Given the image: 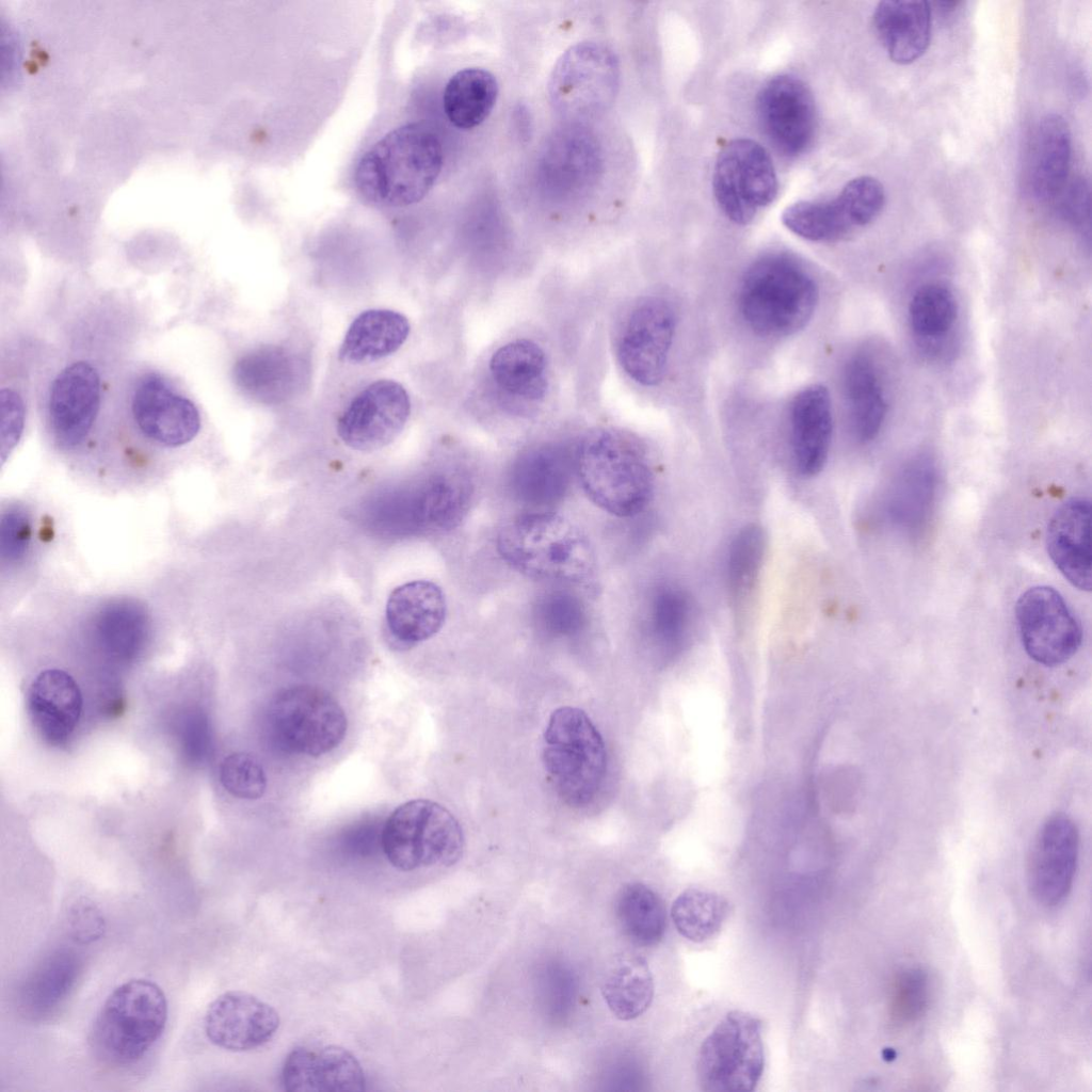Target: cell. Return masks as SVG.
Masks as SVG:
<instances>
[{
	"mask_svg": "<svg viewBox=\"0 0 1092 1092\" xmlns=\"http://www.w3.org/2000/svg\"><path fill=\"white\" fill-rule=\"evenodd\" d=\"M66 928L75 942L89 944L103 935L106 920L99 908L92 900L81 897L68 906Z\"/></svg>",
	"mask_w": 1092,
	"mask_h": 1092,
	"instance_id": "obj_50",
	"label": "cell"
},
{
	"mask_svg": "<svg viewBox=\"0 0 1092 1092\" xmlns=\"http://www.w3.org/2000/svg\"><path fill=\"white\" fill-rule=\"evenodd\" d=\"M407 319L390 309H369L349 326L339 350L341 360L352 364L375 362L396 352L410 334Z\"/></svg>",
	"mask_w": 1092,
	"mask_h": 1092,
	"instance_id": "obj_31",
	"label": "cell"
},
{
	"mask_svg": "<svg viewBox=\"0 0 1092 1092\" xmlns=\"http://www.w3.org/2000/svg\"><path fill=\"white\" fill-rule=\"evenodd\" d=\"M756 111L764 133L778 152L797 157L812 144L817 124L815 100L800 78L778 75L768 80L758 92Z\"/></svg>",
	"mask_w": 1092,
	"mask_h": 1092,
	"instance_id": "obj_14",
	"label": "cell"
},
{
	"mask_svg": "<svg viewBox=\"0 0 1092 1092\" xmlns=\"http://www.w3.org/2000/svg\"><path fill=\"white\" fill-rule=\"evenodd\" d=\"M675 326L674 310L662 299L648 298L632 310L619 344V359L633 381L655 386L663 380Z\"/></svg>",
	"mask_w": 1092,
	"mask_h": 1092,
	"instance_id": "obj_15",
	"label": "cell"
},
{
	"mask_svg": "<svg viewBox=\"0 0 1092 1092\" xmlns=\"http://www.w3.org/2000/svg\"><path fill=\"white\" fill-rule=\"evenodd\" d=\"M575 470L589 499L614 516L638 515L653 498L655 477L646 451L624 432L589 433L575 453Z\"/></svg>",
	"mask_w": 1092,
	"mask_h": 1092,
	"instance_id": "obj_2",
	"label": "cell"
},
{
	"mask_svg": "<svg viewBox=\"0 0 1092 1092\" xmlns=\"http://www.w3.org/2000/svg\"><path fill=\"white\" fill-rule=\"evenodd\" d=\"M534 615L540 629L553 637L577 635L587 621L581 600L563 591L550 592L541 597Z\"/></svg>",
	"mask_w": 1092,
	"mask_h": 1092,
	"instance_id": "obj_45",
	"label": "cell"
},
{
	"mask_svg": "<svg viewBox=\"0 0 1092 1092\" xmlns=\"http://www.w3.org/2000/svg\"><path fill=\"white\" fill-rule=\"evenodd\" d=\"M306 376L304 362L279 346H264L241 356L234 367L237 386L253 400L276 405L293 398Z\"/></svg>",
	"mask_w": 1092,
	"mask_h": 1092,
	"instance_id": "obj_23",
	"label": "cell"
},
{
	"mask_svg": "<svg viewBox=\"0 0 1092 1092\" xmlns=\"http://www.w3.org/2000/svg\"><path fill=\"white\" fill-rule=\"evenodd\" d=\"M147 627L144 610L129 601L106 607L96 622L100 645L116 658H130L138 654L146 639Z\"/></svg>",
	"mask_w": 1092,
	"mask_h": 1092,
	"instance_id": "obj_40",
	"label": "cell"
},
{
	"mask_svg": "<svg viewBox=\"0 0 1092 1092\" xmlns=\"http://www.w3.org/2000/svg\"><path fill=\"white\" fill-rule=\"evenodd\" d=\"M282 1080L290 1092H358L366 1088L356 1057L337 1045L295 1047L285 1060Z\"/></svg>",
	"mask_w": 1092,
	"mask_h": 1092,
	"instance_id": "obj_21",
	"label": "cell"
},
{
	"mask_svg": "<svg viewBox=\"0 0 1092 1092\" xmlns=\"http://www.w3.org/2000/svg\"><path fill=\"white\" fill-rule=\"evenodd\" d=\"M910 328L925 342L944 338L958 319V303L951 289L930 283L917 289L908 308Z\"/></svg>",
	"mask_w": 1092,
	"mask_h": 1092,
	"instance_id": "obj_39",
	"label": "cell"
},
{
	"mask_svg": "<svg viewBox=\"0 0 1092 1092\" xmlns=\"http://www.w3.org/2000/svg\"><path fill=\"white\" fill-rule=\"evenodd\" d=\"M80 971L76 953L61 948L47 954L22 982L18 1001L26 1014L44 1017L66 999Z\"/></svg>",
	"mask_w": 1092,
	"mask_h": 1092,
	"instance_id": "obj_32",
	"label": "cell"
},
{
	"mask_svg": "<svg viewBox=\"0 0 1092 1092\" xmlns=\"http://www.w3.org/2000/svg\"><path fill=\"white\" fill-rule=\"evenodd\" d=\"M766 535L756 525H750L735 536L728 551V589L740 600L753 589L766 552Z\"/></svg>",
	"mask_w": 1092,
	"mask_h": 1092,
	"instance_id": "obj_43",
	"label": "cell"
},
{
	"mask_svg": "<svg viewBox=\"0 0 1092 1092\" xmlns=\"http://www.w3.org/2000/svg\"><path fill=\"white\" fill-rule=\"evenodd\" d=\"M933 467L927 459L914 460L901 473L893 493L892 514L900 524L919 526L931 504Z\"/></svg>",
	"mask_w": 1092,
	"mask_h": 1092,
	"instance_id": "obj_41",
	"label": "cell"
},
{
	"mask_svg": "<svg viewBox=\"0 0 1092 1092\" xmlns=\"http://www.w3.org/2000/svg\"><path fill=\"white\" fill-rule=\"evenodd\" d=\"M280 1024L277 1011L256 996L242 991H228L207 1008L204 1029L215 1046L245 1051L268 1043Z\"/></svg>",
	"mask_w": 1092,
	"mask_h": 1092,
	"instance_id": "obj_17",
	"label": "cell"
},
{
	"mask_svg": "<svg viewBox=\"0 0 1092 1092\" xmlns=\"http://www.w3.org/2000/svg\"><path fill=\"white\" fill-rule=\"evenodd\" d=\"M542 758L566 804L582 807L595 799L606 775L607 752L600 733L582 709L563 706L550 714Z\"/></svg>",
	"mask_w": 1092,
	"mask_h": 1092,
	"instance_id": "obj_6",
	"label": "cell"
},
{
	"mask_svg": "<svg viewBox=\"0 0 1092 1092\" xmlns=\"http://www.w3.org/2000/svg\"><path fill=\"white\" fill-rule=\"evenodd\" d=\"M729 913V903L721 895L698 888L684 890L674 900L671 918L685 938L702 943L712 938Z\"/></svg>",
	"mask_w": 1092,
	"mask_h": 1092,
	"instance_id": "obj_38",
	"label": "cell"
},
{
	"mask_svg": "<svg viewBox=\"0 0 1092 1092\" xmlns=\"http://www.w3.org/2000/svg\"><path fill=\"white\" fill-rule=\"evenodd\" d=\"M610 1011L622 1021L643 1014L654 997V980L647 962L639 956H624L609 969L601 986Z\"/></svg>",
	"mask_w": 1092,
	"mask_h": 1092,
	"instance_id": "obj_35",
	"label": "cell"
},
{
	"mask_svg": "<svg viewBox=\"0 0 1092 1092\" xmlns=\"http://www.w3.org/2000/svg\"><path fill=\"white\" fill-rule=\"evenodd\" d=\"M712 189L724 214L736 224H748L771 204L778 190L767 150L750 139H735L718 154Z\"/></svg>",
	"mask_w": 1092,
	"mask_h": 1092,
	"instance_id": "obj_11",
	"label": "cell"
},
{
	"mask_svg": "<svg viewBox=\"0 0 1092 1092\" xmlns=\"http://www.w3.org/2000/svg\"><path fill=\"white\" fill-rule=\"evenodd\" d=\"M616 915L624 933L637 945H656L664 934L667 912L663 901L642 883H629L622 888L616 901Z\"/></svg>",
	"mask_w": 1092,
	"mask_h": 1092,
	"instance_id": "obj_37",
	"label": "cell"
},
{
	"mask_svg": "<svg viewBox=\"0 0 1092 1092\" xmlns=\"http://www.w3.org/2000/svg\"><path fill=\"white\" fill-rule=\"evenodd\" d=\"M131 411L140 431L166 447H179L191 441L200 428V417L194 403L154 373L144 375L136 383Z\"/></svg>",
	"mask_w": 1092,
	"mask_h": 1092,
	"instance_id": "obj_18",
	"label": "cell"
},
{
	"mask_svg": "<svg viewBox=\"0 0 1092 1092\" xmlns=\"http://www.w3.org/2000/svg\"><path fill=\"white\" fill-rule=\"evenodd\" d=\"M499 94L496 77L481 67L456 71L446 83L443 108L448 121L457 129L480 126L492 113Z\"/></svg>",
	"mask_w": 1092,
	"mask_h": 1092,
	"instance_id": "obj_34",
	"label": "cell"
},
{
	"mask_svg": "<svg viewBox=\"0 0 1092 1092\" xmlns=\"http://www.w3.org/2000/svg\"><path fill=\"white\" fill-rule=\"evenodd\" d=\"M444 164L436 133L421 123L402 125L373 144L358 161L355 184L369 202L385 207L419 203Z\"/></svg>",
	"mask_w": 1092,
	"mask_h": 1092,
	"instance_id": "obj_1",
	"label": "cell"
},
{
	"mask_svg": "<svg viewBox=\"0 0 1092 1092\" xmlns=\"http://www.w3.org/2000/svg\"><path fill=\"white\" fill-rule=\"evenodd\" d=\"M386 858L401 871L454 865L464 851L460 822L443 805L425 799L399 805L381 831Z\"/></svg>",
	"mask_w": 1092,
	"mask_h": 1092,
	"instance_id": "obj_7",
	"label": "cell"
},
{
	"mask_svg": "<svg viewBox=\"0 0 1092 1092\" xmlns=\"http://www.w3.org/2000/svg\"><path fill=\"white\" fill-rule=\"evenodd\" d=\"M620 85L615 52L600 42L571 46L555 64L548 81L553 110L572 122L590 119L611 107Z\"/></svg>",
	"mask_w": 1092,
	"mask_h": 1092,
	"instance_id": "obj_8",
	"label": "cell"
},
{
	"mask_svg": "<svg viewBox=\"0 0 1092 1092\" xmlns=\"http://www.w3.org/2000/svg\"><path fill=\"white\" fill-rule=\"evenodd\" d=\"M1091 503L1086 498L1063 502L1051 516L1046 531V548L1057 569L1075 588L1090 591Z\"/></svg>",
	"mask_w": 1092,
	"mask_h": 1092,
	"instance_id": "obj_24",
	"label": "cell"
},
{
	"mask_svg": "<svg viewBox=\"0 0 1092 1092\" xmlns=\"http://www.w3.org/2000/svg\"><path fill=\"white\" fill-rule=\"evenodd\" d=\"M542 990L550 1015L562 1018L575 1002L577 991L575 976L562 963H550L543 970Z\"/></svg>",
	"mask_w": 1092,
	"mask_h": 1092,
	"instance_id": "obj_48",
	"label": "cell"
},
{
	"mask_svg": "<svg viewBox=\"0 0 1092 1092\" xmlns=\"http://www.w3.org/2000/svg\"><path fill=\"white\" fill-rule=\"evenodd\" d=\"M489 370L495 383L514 398L536 401L545 395V354L531 340L517 339L499 348L491 358Z\"/></svg>",
	"mask_w": 1092,
	"mask_h": 1092,
	"instance_id": "obj_33",
	"label": "cell"
},
{
	"mask_svg": "<svg viewBox=\"0 0 1092 1092\" xmlns=\"http://www.w3.org/2000/svg\"><path fill=\"white\" fill-rule=\"evenodd\" d=\"M31 542V523L28 514L18 508L3 513L0 524L1 556L7 562L25 558Z\"/></svg>",
	"mask_w": 1092,
	"mask_h": 1092,
	"instance_id": "obj_51",
	"label": "cell"
},
{
	"mask_svg": "<svg viewBox=\"0 0 1092 1092\" xmlns=\"http://www.w3.org/2000/svg\"><path fill=\"white\" fill-rule=\"evenodd\" d=\"M167 1001L162 989L147 979H130L113 990L99 1009L91 1043L99 1058L112 1065L141 1060L162 1035Z\"/></svg>",
	"mask_w": 1092,
	"mask_h": 1092,
	"instance_id": "obj_5",
	"label": "cell"
},
{
	"mask_svg": "<svg viewBox=\"0 0 1092 1092\" xmlns=\"http://www.w3.org/2000/svg\"><path fill=\"white\" fill-rule=\"evenodd\" d=\"M1 402V460L15 448L20 439L25 423V405L20 396L11 388H2Z\"/></svg>",
	"mask_w": 1092,
	"mask_h": 1092,
	"instance_id": "obj_52",
	"label": "cell"
},
{
	"mask_svg": "<svg viewBox=\"0 0 1092 1092\" xmlns=\"http://www.w3.org/2000/svg\"><path fill=\"white\" fill-rule=\"evenodd\" d=\"M1060 216L1082 236L1090 234V184L1083 177L1067 180L1058 195Z\"/></svg>",
	"mask_w": 1092,
	"mask_h": 1092,
	"instance_id": "obj_49",
	"label": "cell"
},
{
	"mask_svg": "<svg viewBox=\"0 0 1092 1092\" xmlns=\"http://www.w3.org/2000/svg\"><path fill=\"white\" fill-rule=\"evenodd\" d=\"M842 387L854 437L861 443L872 440L887 415V400L872 358L865 353L852 355L844 369Z\"/></svg>",
	"mask_w": 1092,
	"mask_h": 1092,
	"instance_id": "obj_29",
	"label": "cell"
},
{
	"mask_svg": "<svg viewBox=\"0 0 1092 1092\" xmlns=\"http://www.w3.org/2000/svg\"><path fill=\"white\" fill-rule=\"evenodd\" d=\"M411 414L406 389L392 380H378L360 390L343 411L337 433L348 447L375 451L402 432Z\"/></svg>",
	"mask_w": 1092,
	"mask_h": 1092,
	"instance_id": "obj_13",
	"label": "cell"
},
{
	"mask_svg": "<svg viewBox=\"0 0 1092 1092\" xmlns=\"http://www.w3.org/2000/svg\"><path fill=\"white\" fill-rule=\"evenodd\" d=\"M447 604L443 590L425 579L395 588L385 608L384 631L397 649H410L435 636L443 627Z\"/></svg>",
	"mask_w": 1092,
	"mask_h": 1092,
	"instance_id": "obj_20",
	"label": "cell"
},
{
	"mask_svg": "<svg viewBox=\"0 0 1092 1092\" xmlns=\"http://www.w3.org/2000/svg\"><path fill=\"white\" fill-rule=\"evenodd\" d=\"M1079 835L1074 821L1057 813L1041 826L1028 867V883L1034 899L1056 906L1069 896L1077 868Z\"/></svg>",
	"mask_w": 1092,
	"mask_h": 1092,
	"instance_id": "obj_16",
	"label": "cell"
},
{
	"mask_svg": "<svg viewBox=\"0 0 1092 1092\" xmlns=\"http://www.w3.org/2000/svg\"><path fill=\"white\" fill-rule=\"evenodd\" d=\"M220 781L231 796L256 800L263 796L267 776L261 764L251 754L237 752L226 756L220 766Z\"/></svg>",
	"mask_w": 1092,
	"mask_h": 1092,
	"instance_id": "obj_46",
	"label": "cell"
},
{
	"mask_svg": "<svg viewBox=\"0 0 1092 1092\" xmlns=\"http://www.w3.org/2000/svg\"><path fill=\"white\" fill-rule=\"evenodd\" d=\"M872 21L882 46L897 64L915 62L929 47L932 9L927 1H881L874 9Z\"/></svg>",
	"mask_w": 1092,
	"mask_h": 1092,
	"instance_id": "obj_27",
	"label": "cell"
},
{
	"mask_svg": "<svg viewBox=\"0 0 1092 1092\" xmlns=\"http://www.w3.org/2000/svg\"><path fill=\"white\" fill-rule=\"evenodd\" d=\"M818 286L808 270L786 254H769L745 271L738 295L741 316L761 337H785L802 330L818 303Z\"/></svg>",
	"mask_w": 1092,
	"mask_h": 1092,
	"instance_id": "obj_4",
	"label": "cell"
},
{
	"mask_svg": "<svg viewBox=\"0 0 1092 1092\" xmlns=\"http://www.w3.org/2000/svg\"><path fill=\"white\" fill-rule=\"evenodd\" d=\"M858 228L873 222L885 205L883 184L872 176H858L848 181L840 191Z\"/></svg>",
	"mask_w": 1092,
	"mask_h": 1092,
	"instance_id": "obj_47",
	"label": "cell"
},
{
	"mask_svg": "<svg viewBox=\"0 0 1092 1092\" xmlns=\"http://www.w3.org/2000/svg\"><path fill=\"white\" fill-rule=\"evenodd\" d=\"M100 405V379L85 362L65 367L53 380L48 417L57 440L66 448L80 445L90 433Z\"/></svg>",
	"mask_w": 1092,
	"mask_h": 1092,
	"instance_id": "obj_19",
	"label": "cell"
},
{
	"mask_svg": "<svg viewBox=\"0 0 1092 1092\" xmlns=\"http://www.w3.org/2000/svg\"><path fill=\"white\" fill-rule=\"evenodd\" d=\"M789 425L798 470L807 477L817 475L826 462L833 432L832 404L826 387L813 384L793 397Z\"/></svg>",
	"mask_w": 1092,
	"mask_h": 1092,
	"instance_id": "obj_25",
	"label": "cell"
},
{
	"mask_svg": "<svg viewBox=\"0 0 1092 1092\" xmlns=\"http://www.w3.org/2000/svg\"><path fill=\"white\" fill-rule=\"evenodd\" d=\"M930 981L919 967L900 970L893 979L889 994V1015L896 1024L917 1022L928 1010Z\"/></svg>",
	"mask_w": 1092,
	"mask_h": 1092,
	"instance_id": "obj_44",
	"label": "cell"
},
{
	"mask_svg": "<svg viewBox=\"0 0 1092 1092\" xmlns=\"http://www.w3.org/2000/svg\"><path fill=\"white\" fill-rule=\"evenodd\" d=\"M782 222L794 235L814 242L837 241L858 228L840 193L829 200L797 202L784 210Z\"/></svg>",
	"mask_w": 1092,
	"mask_h": 1092,
	"instance_id": "obj_36",
	"label": "cell"
},
{
	"mask_svg": "<svg viewBox=\"0 0 1092 1092\" xmlns=\"http://www.w3.org/2000/svg\"><path fill=\"white\" fill-rule=\"evenodd\" d=\"M82 705L78 684L59 669L41 672L27 694V709L33 727L51 746L67 744L79 723Z\"/></svg>",
	"mask_w": 1092,
	"mask_h": 1092,
	"instance_id": "obj_22",
	"label": "cell"
},
{
	"mask_svg": "<svg viewBox=\"0 0 1092 1092\" xmlns=\"http://www.w3.org/2000/svg\"><path fill=\"white\" fill-rule=\"evenodd\" d=\"M496 547L507 564L540 580L580 581L595 562L587 535L568 519L547 512L507 521L497 534Z\"/></svg>",
	"mask_w": 1092,
	"mask_h": 1092,
	"instance_id": "obj_3",
	"label": "cell"
},
{
	"mask_svg": "<svg viewBox=\"0 0 1092 1092\" xmlns=\"http://www.w3.org/2000/svg\"><path fill=\"white\" fill-rule=\"evenodd\" d=\"M691 619L686 593L675 587H662L652 597L648 628L659 645L674 649L682 642Z\"/></svg>",
	"mask_w": 1092,
	"mask_h": 1092,
	"instance_id": "obj_42",
	"label": "cell"
},
{
	"mask_svg": "<svg viewBox=\"0 0 1092 1092\" xmlns=\"http://www.w3.org/2000/svg\"><path fill=\"white\" fill-rule=\"evenodd\" d=\"M1071 157L1069 123L1060 114H1046L1034 131L1029 168L1030 187L1038 200H1056L1069 180Z\"/></svg>",
	"mask_w": 1092,
	"mask_h": 1092,
	"instance_id": "obj_28",
	"label": "cell"
},
{
	"mask_svg": "<svg viewBox=\"0 0 1092 1092\" xmlns=\"http://www.w3.org/2000/svg\"><path fill=\"white\" fill-rule=\"evenodd\" d=\"M268 729L283 751L319 757L344 739L348 721L339 703L315 686L279 691L267 711Z\"/></svg>",
	"mask_w": 1092,
	"mask_h": 1092,
	"instance_id": "obj_9",
	"label": "cell"
},
{
	"mask_svg": "<svg viewBox=\"0 0 1092 1092\" xmlns=\"http://www.w3.org/2000/svg\"><path fill=\"white\" fill-rule=\"evenodd\" d=\"M544 182L561 194L578 192L589 184L598 165V151L592 138L579 129L555 135L543 152Z\"/></svg>",
	"mask_w": 1092,
	"mask_h": 1092,
	"instance_id": "obj_30",
	"label": "cell"
},
{
	"mask_svg": "<svg viewBox=\"0 0 1092 1092\" xmlns=\"http://www.w3.org/2000/svg\"><path fill=\"white\" fill-rule=\"evenodd\" d=\"M1015 619L1023 647L1040 664L1064 663L1081 644L1080 622L1051 587L1037 585L1025 591L1016 601Z\"/></svg>",
	"mask_w": 1092,
	"mask_h": 1092,
	"instance_id": "obj_12",
	"label": "cell"
},
{
	"mask_svg": "<svg viewBox=\"0 0 1092 1092\" xmlns=\"http://www.w3.org/2000/svg\"><path fill=\"white\" fill-rule=\"evenodd\" d=\"M574 471L575 454L561 446H543L518 457L510 473V486L519 501L545 508L563 499Z\"/></svg>",
	"mask_w": 1092,
	"mask_h": 1092,
	"instance_id": "obj_26",
	"label": "cell"
},
{
	"mask_svg": "<svg viewBox=\"0 0 1092 1092\" xmlns=\"http://www.w3.org/2000/svg\"><path fill=\"white\" fill-rule=\"evenodd\" d=\"M765 1065L761 1022L754 1015L728 1012L703 1041L696 1061L698 1083L709 1092L755 1089Z\"/></svg>",
	"mask_w": 1092,
	"mask_h": 1092,
	"instance_id": "obj_10",
	"label": "cell"
}]
</instances>
